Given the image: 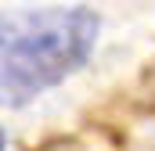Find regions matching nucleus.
<instances>
[{"mask_svg": "<svg viewBox=\"0 0 155 151\" xmlns=\"http://www.w3.org/2000/svg\"><path fill=\"white\" fill-rule=\"evenodd\" d=\"M97 14L87 7H36L4 18V101L11 108L61 83L90 58Z\"/></svg>", "mask_w": 155, "mask_h": 151, "instance_id": "1", "label": "nucleus"}]
</instances>
